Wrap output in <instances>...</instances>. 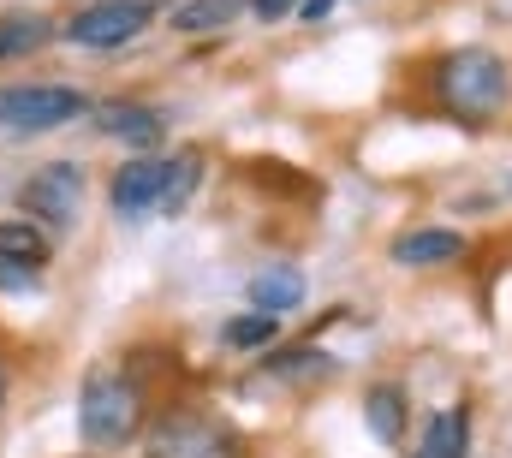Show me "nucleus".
Wrapping results in <instances>:
<instances>
[{
    "label": "nucleus",
    "mask_w": 512,
    "mask_h": 458,
    "mask_svg": "<svg viewBox=\"0 0 512 458\" xmlns=\"http://www.w3.org/2000/svg\"><path fill=\"white\" fill-rule=\"evenodd\" d=\"M245 298H251V310H262V316H292V310L310 298V286H304V274H298L292 262H268V268L251 274Z\"/></svg>",
    "instance_id": "nucleus-11"
},
{
    "label": "nucleus",
    "mask_w": 512,
    "mask_h": 458,
    "mask_svg": "<svg viewBox=\"0 0 512 458\" xmlns=\"http://www.w3.org/2000/svg\"><path fill=\"white\" fill-rule=\"evenodd\" d=\"M429 90H435V102H441L453 119L489 125V119L507 108L512 78H507V60H501L495 48H453V54L435 60Z\"/></svg>",
    "instance_id": "nucleus-2"
},
{
    "label": "nucleus",
    "mask_w": 512,
    "mask_h": 458,
    "mask_svg": "<svg viewBox=\"0 0 512 458\" xmlns=\"http://www.w3.org/2000/svg\"><path fill=\"white\" fill-rule=\"evenodd\" d=\"M60 36V24L48 12H0V66L6 60H24L36 48H48Z\"/></svg>",
    "instance_id": "nucleus-13"
},
{
    "label": "nucleus",
    "mask_w": 512,
    "mask_h": 458,
    "mask_svg": "<svg viewBox=\"0 0 512 458\" xmlns=\"http://www.w3.org/2000/svg\"><path fill=\"white\" fill-rule=\"evenodd\" d=\"M251 12L262 18V24H274V18H292V12H298V0H251Z\"/></svg>",
    "instance_id": "nucleus-19"
},
{
    "label": "nucleus",
    "mask_w": 512,
    "mask_h": 458,
    "mask_svg": "<svg viewBox=\"0 0 512 458\" xmlns=\"http://www.w3.org/2000/svg\"><path fill=\"white\" fill-rule=\"evenodd\" d=\"M96 131H108V137H120L126 149H161V137H167V125H161V114L155 108H143V102H102L96 108Z\"/></svg>",
    "instance_id": "nucleus-10"
},
{
    "label": "nucleus",
    "mask_w": 512,
    "mask_h": 458,
    "mask_svg": "<svg viewBox=\"0 0 512 458\" xmlns=\"http://www.w3.org/2000/svg\"><path fill=\"white\" fill-rule=\"evenodd\" d=\"M143 458H251V447L227 417L203 405H173L143 429Z\"/></svg>",
    "instance_id": "nucleus-3"
},
{
    "label": "nucleus",
    "mask_w": 512,
    "mask_h": 458,
    "mask_svg": "<svg viewBox=\"0 0 512 458\" xmlns=\"http://www.w3.org/2000/svg\"><path fill=\"white\" fill-rule=\"evenodd\" d=\"M239 12H245V0H179V6L167 12V24H173L179 36H209V30H227Z\"/></svg>",
    "instance_id": "nucleus-16"
},
{
    "label": "nucleus",
    "mask_w": 512,
    "mask_h": 458,
    "mask_svg": "<svg viewBox=\"0 0 512 458\" xmlns=\"http://www.w3.org/2000/svg\"><path fill=\"white\" fill-rule=\"evenodd\" d=\"M328 12H334V0H298V12H292V18L316 24V18H328Z\"/></svg>",
    "instance_id": "nucleus-20"
},
{
    "label": "nucleus",
    "mask_w": 512,
    "mask_h": 458,
    "mask_svg": "<svg viewBox=\"0 0 512 458\" xmlns=\"http://www.w3.org/2000/svg\"><path fill=\"white\" fill-rule=\"evenodd\" d=\"M417 458H471V411L465 405L435 411L429 429H423V453Z\"/></svg>",
    "instance_id": "nucleus-15"
},
{
    "label": "nucleus",
    "mask_w": 512,
    "mask_h": 458,
    "mask_svg": "<svg viewBox=\"0 0 512 458\" xmlns=\"http://www.w3.org/2000/svg\"><path fill=\"white\" fill-rule=\"evenodd\" d=\"M459 250H465V238L453 227H417L393 238V262L399 268H435V262H453Z\"/></svg>",
    "instance_id": "nucleus-12"
},
{
    "label": "nucleus",
    "mask_w": 512,
    "mask_h": 458,
    "mask_svg": "<svg viewBox=\"0 0 512 458\" xmlns=\"http://www.w3.org/2000/svg\"><path fill=\"white\" fill-rule=\"evenodd\" d=\"M96 102L72 84H0V131H60L78 114H90Z\"/></svg>",
    "instance_id": "nucleus-4"
},
{
    "label": "nucleus",
    "mask_w": 512,
    "mask_h": 458,
    "mask_svg": "<svg viewBox=\"0 0 512 458\" xmlns=\"http://www.w3.org/2000/svg\"><path fill=\"white\" fill-rule=\"evenodd\" d=\"M149 423V387L137 369H90L84 387H78V435L96 447V453H114L143 435Z\"/></svg>",
    "instance_id": "nucleus-1"
},
{
    "label": "nucleus",
    "mask_w": 512,
    "mask_h": 458,
    "mask_svg": "<svg viewBox=\"0 0 512 458\" xmlns=\"http://www.w3.org/2000/svg\"><path fill=\"white\" fill-rule=\"evenodd\" d=\"M18 203H24V221H36L42 232L78 227V215H84V167H78V161H48V167H36V173L18 185Z\"/></svg>",
    "instance_id": "nucleus-5"
},
{
    "label": "nucleus",
    "mask_w": 512,
    "mask_h": 458,
    "mask_svg": "<svg viewBox=\"0 0 512 458\" xmlns=\"http://www.w3.org/2000/svg\"><path fill=\"white\" fill-rule=\"evenodd\" d=\"M221 345H227V351H268V345H280V316L245 310V316H233V322L221 328Z\"/></svg>",
    "instance_id": "nucleus-17"
},
{
    "label": "nucleus",
    "mask_w": 512,
    "mask_h": 458,
    "mask_svg": "<svg viewBox=\"0 0 512 458\" xmlns=\"http://www.w3.org/2000/svg\"><path fill=\"white\" fill-rule=\"evenodd\" d=\"M167 167L173 155H131L126 167L108 179V203L120 221H143V215H161V197H167Z\"/></svg>",
    "instance_id": "nucleus-8"
},
{
    "label": "nucleus",
    "mask_w": 512,
    "mask_h": 458,
    "mask_svg": "<svg viewBox=\"0 0 512 458\" xmlns=\"http://www.w3.org/2000/svg\"><path fill=\"white\" fill-rule=\"evenodd\" d=\"M197 179H203V155H197V149H173V167H167V197H161V215H179V209L191 203Z\"/></svg>",
    "instance_id": "nucleus-18"
},
{
    "label": "nucleus",
    "mask_w": 512,
    "mask_h": 458,
    "mask_svg": "<svg viewBox=\"0 0 512 458\" xmlns=\"http://www.w3.org/2000/svg\"><path fill=\"white\" fill-rule=\"evenodd\" d=\"M340 375V357H328L322 345H280V351H262V381H286V387H316V381H334Z\"/></svg>",
    "instance_id": "nucleus-9"
},
{
    "label": "nucleus",
    "mask_w": 512,
    "mask_h": 458,
    "mask_svg": "<svg viewBox=\"0 0 512 458\" xmlns=\"http://www.w3.org/2000/svg\"><path fill=\"white\" fill-rule=\"evenodd\" d=\"M149 24H155V6H143V0H90V6H78L66 18V42H78V48H126Z\"/></svg>",
    "instance_id": "nucleus-6"
},
{
    "label": "nucleus",
    "mask_w": 512,
    "mask_h": 458,
    "mask_svg": "<svg viewBox=\"0 0 512 458\" xmlns=\"http://www.w3.org/2000/svg\"><path fill=\"white\" fill-rule=\"evenodd\" d=\"M48 262H54V238L36 221H0V292H36Z\"/></svg>",
    "instance_id": "nucleus-7"
},
{
    "label": "nucleus",
    "mask_w": 512,
    "mask_h": 458,
    "mask_svg": "<svg viewBox=\"0 0 512 458\" xmlns=\"http://www.w3.org/2000/svg\"><path fill=\"white\" fill-rule=\"evenodd\" d=\"M364 423L382 447H399L405 441V387L399 381H376L364 387Z\"/></svg>",
    "instance_id": "nucleus-14"
},
{
    "label": "nucleus",
    "mask_w": 512,
    "mask_h": 458,
    "mask_svg": "<svg viewBox=\"0 0 512 458\" xmlns=\"http://www.w3.org/2000/svg\"><path fill=\"white\" fill-rule=\"evenodd\" d=\"M6 393H12V369L0 363V411H6Z\"/></svg>",
    "instance_id": "nucleus-21"
}]
</instances>
